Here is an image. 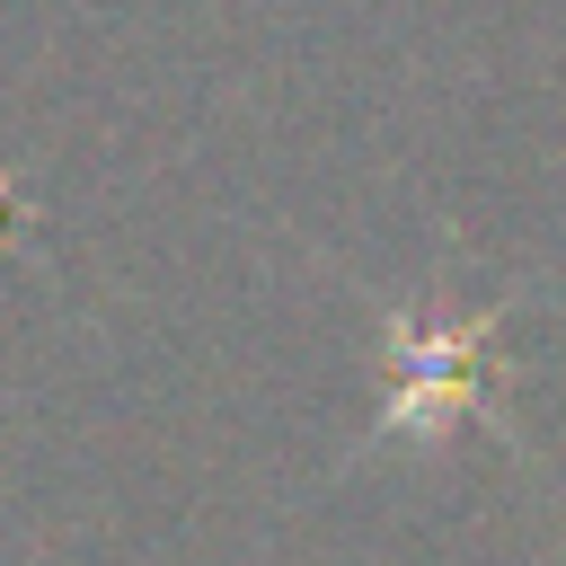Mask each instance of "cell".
<instances>
[{
	"instance_id": "obj_1",
	"label": "cell",
	"mask_w": 566,
	"mask_h": 566,
	"mask_svg": "<svg viewBox=\"0 0 566 566\" xmlns=\"http://www.w3.org/2000/svg\"><path fill=\"white\" fill-rule=\"evenodd\" d=\"M495 301L486 310H389V407L371 424V442H442L451 424H469L486 407V371H495Z\"/></svg>"
}]
</instances>
